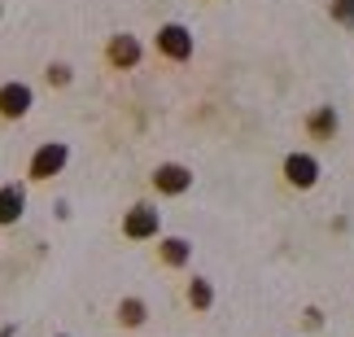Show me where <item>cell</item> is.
<instances>
[{
  "label": "cell",
  "mask_w": 354,
  "mask_h": 337,
  "mask_svg": "<svg viewBox=\"0 0 354 337\" xmlns=\"http://www.w3.org/2000/svg\"><path fill=\"white\" fill-rule=\"evenodd\" d=\"M105 57H110L114 71H131V66H140V39L136 35H114L110 48H105Z\"/></svg>",
  "instance_id": "52a82bcc"
},
{
  "label": "cell",
  "mask_w": 354,
  "mask_h": 337,
  "mask_svg": "<svg viewBox=\"0 0 354 337\" xmlns=\"http://www.w3.org/2000/svg\"><path fill=\"white\" fill-rule=\"evenodd\" d=\"M284 180H289L293 188H310L319 180V163L310 154H289L284 158Z\"/></svg>",
  "instance_id": "277c9868"
},
{
  "label": "cell",
  "mask_w": 354,
  "mask_h": 337,
  "mask_svg": "<svg viewBox=\"0 0 354 337\" xmlns=\"http://www.w3.org/2000/svg\"><path fill=\"white\" fill-rule=\"evenodd\" d=\"M118 325L140 329V325H145V302H140V298H122V302H118Z\"/></svg>",
  "instance_id": "8fae6325"
},
{
  "label": "cell",
  "mask_w": 354,
  "mask_h": 337,
  "mask_svg": "<svg viewBox=\"0 0 354 337\" xmlns=\"http://www.w3.org/2000/svg\"><path fill=\"white\" fill-rule=\"evenodd\" d=\"M306 131H310L315 140H333V131H337V114H333V105H319V110L306 118Z\"/></svg>",
  "instance_id": "9c48e42d"
},
{
  "label": "cell",
  "mask_w": 354,
  "mask_h": 337,
  "mask_svg": "<svg viewBox=\"0 0 354 337\" xmlns=\"http://www.w3.org/2000/svg\"><path fill=\"white\" fill-rule=\"evenodd\" d=\"M158 228H162V215H158L153 206H131L127 219H122V237L149 241V237H158Z\"/></svg>",
  "instance_id": "7a4b0ae2"
},
{
  "label": "cell",
  "mask_w": 354,
  "mask_h": 337,
  "mask_svg": "<svg viewBox=\"0 0 354 337\" xmlns=\"http://www.w3.org/2000/svg\"><path fill=\"white\" fill-rule=\"evenodd\" d=\"M22 210H26V193H22L18 184H5V188H0V228L18 224Z\"/></svg>",
  "instance_id": "ba28073f"
},
{
  "label": "cell",
  "mask_w": 354,
  "mask_h": 337,
  "mask_svg": "<svg viewBox=\"0 0 354 337\" xmlns=\"http://www.w3.org/2000/svg\"><path fill=\"white\" fill-rule=\"evenodd\" d=\"M66 158H71L66 145H44V149H35V158H31V180H53V175L66 167Z\"/></svg>",
  "instance_id": "3957f363"
},
{
  "label": "cell",
  "mask_w": 354,
  "mask_h": 337,
  "mask_svg": "<svg viewBox=\"0 0 354 337\" xmlns=\"http://www.w3.org/2000/svg\"><path fill=\"white\" fill-rule=\"evenodd\" d=\"M333 18L342 26H354V0H333Z\"/></svg>",
  "instance_id": "4fadbf2b"
},
{
  "label": "cell",
  "mask_w": 354,
  "mask_h": 337,
  "mask_svg": "<svg viewBox=\"0 0 354 337\" xmlns=\"http://www.w3.org/2000/svg\"><path fill=\"white\" fill-rule=\"evenodd\" d=\"M158 250H162V263H167V267H184V263H188V254H193V246H188L184 237H167Z\"/></svg>",
  "instance_id": "30bf717a"
},
{
  "label": "cell",
  "mask_w": 354,
  "mask_h": 337,
  "mask_svg": "<svg viewBox=\"0 0 354 337\" xmlns=\"http://www.w3.org/2000/svg\"><path fill=\"white\" fill-rule=\"evenodd\" d=\"M26 110H31V88L26 84H0V118H22Z\"/></svg>",
  "instance_id": "8992f818"
},
{
  "label": "cell",
  "mask_w": 354,
  "mask_h": 337,
  "mask_svg": "<svg viewBox=\"0 0 354 337\" xmlns=\"http://www.w3.org/2000/svg\"><path fill=\"white\" fill-rule=\"evenodd\" d=\"M188 302H193L197 307V311H206V307L214 302V289H210V280H188Z\"/></svg>",
  "instance_id": "7c38bea8"
},
{
  "label": "cell",
  "mask_w": 354,
  "mask_h": 337,
  "mask_svg": "<svg viewBox=\"0 0 354 337\" xmlns=\"http://www.w3.org/2000/svg\"><path fill=\"white\" fill-rule=\"evenodd\" d=\"M158 53L171 57V62H188V57H193V31L180 26V22H167L158 31Z\"/></svg>",
  "instance_id": "6da1fadb"
},
{
  "label": "cell",
  "mask_w": 354,
  "mask_h": 337,
  "mask_svg": "<svg viewBox=\"0 0 354 337\" xmlns=\"http://www.w3.org/2000/svg\"><path fill=\"white\" fill-rule=\"evenodd\" d=\"M188 184H193V171L180 167V163H162V167L153 171V188H158V193H167V197L184 193Z\"/></svg>",
  "instance_id": "5b68a950"
},
{
  "label": "cell",
  "mask_w": 354,
  "mask_h": 337,
  "mask_svg": "<svg viewBox=\"0 0 354 337\" xmlns=\"http://www.w3.org/2000/svg\"><path fill=\"white\" fill-rule=\"evenodd\" d=\"M48 84H71V66H48Z\"/></svg>",
  "instance_id": "5bb4252c"
}]
</instances>
